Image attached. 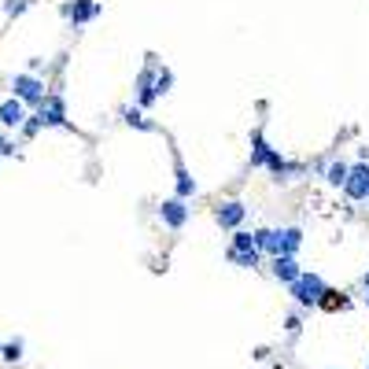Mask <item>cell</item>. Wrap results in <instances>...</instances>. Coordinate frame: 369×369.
Here are the masks:
<instances>
[{
    "mask_svg": "<svg viewBox=\"0 0 369 369\" xmlns=\"http://www.w3.org/2000/svg\"><path fill=\"white\" fill-rule=\"evenodd\" d=\"M255 244V233H233V252H252Z\"/></svg>",
    "mask_w": 369,
    "mask_h": 369,
    "instance_id": "cell-20",
    "label": "cell"
},
{
    "mask_svg": "<svg viewBox=\"0 0 369 369\" xmlns=\"http://www.w3.org/2000/svg\"><path fill=\"white\" fill-rule=\"evenodd\" d=\"M122 122L133 126V129H144V133H159V126H155L152 118H144L140 108H126V111H122Z\"/></svg>",
    "mask_w": 369,
    "mask_h": 369,
    "instance_id": "cell-14",
    "label": "cell"
},
{
    "mask_svg": "<svg viewBox=\"0 0 369 369\" xmlns=\"http://www.w3.org/2000/svg\"><path fill=\"white\" fill-rule=\"evenodd\" d=\"M174 178H178V196H181V200H192V196H196V178L189 174V166H184L178 148H174Z\"/></svg>",
    "mask_w": 369,
    "mask_h": 369,
    "instance_id": "cell-12",
    "label": "cell"
},
{
    "mask_svg": "<svg viewBox=\"0 0 369 369\" xmlns=\"http://www.w3.org/2000/svg\"><path fill=\"white\" fill-rule=\"evenodd\" d=\"M259 247H252V252H233V247H229V262H233V266H240V270H252V266H259Z\"/></svg>",
    "mask_w": 369,
    "mask_h": 369,
    "instance_id": "cell-17",
    "label": "cell"
},
{
    "mask_svg": "<svg viewBox=\"0 0 369 369\" xmlns=\"http://www.w3.org/2000/svg\"><path fill=\"white\" fill-rule=\"evenodd\" d=\"M299 273H303V270H299L296 255H273V277H277L281 284H292Z\"/></svg>",
    "mask_w": 369,
    "mask_h": 369,
    "instance_id": "cell-13",
    "label": "cell"
},
{
    "mask_svg": "<svg viewBox=\"0 0 369 369\" xmlns=\"http://www.w3.org/2000/svg\"><path fill=\"white\" fill-rule=\"evenodd\" d=\"M255 244H259V252H270V255H296L303 247V229L299 226L255 229Z\"/></svg>",
    "mask_w": 369,
    "mask_h": 369,
    "instance_id": "cell-1",
    "label": "cell"
},
{
    "mask_svg": "<svg viewBox=\"0 0 369 369\" xmlns=\"http://www.w3.org/2000/svg\"><path fill=\"white\" fill-rule=\"evenodd\" d=\"M37 115H41L45 126H63V129H74L67 122V103H63V96H45L41 108H37Z\"/></svg>",
    "mask_w": 369,
    "mask_h": 369,
    "instance_id": "cell-6",
    "label": "cell"
},
{
    "mask_svg": "<svg viewBox=\"0 0 369 369\" xmlns=\"http://www.w3.org/2000/svg\"><path fill=\"white\" fill-rule=\"evenodd\" d=\"M159 222L170 229H181L184 222H189V207H184L181 196H174V200H163L159 203Z\"/></svg>",
    "mask_w": 369,
    "mask_h": 369,
    "instance_id": "cell-9",
    "label": "cell"
},
{
    "mask_svg": "<svg viewBox=\"0 0 369 369\" xmlns=\"http://www.w3.org/2000/svg\"><path fill=\"white\" fill-rule=\"evenodd\" d=\"M270 144H266V137H262V129H255L252 133V166H266V159H270Z\"/></svg>",
    "mask_w": 369,
    "mask_h": 369,
    "instance_id": "cell-15",
    "label": "cell"
},
{
    "mask_svg": "<svg viewBox=\"0 0 369 369\" xmlns=\"http://www.w3.org/2000/svg\"><path fill=\"white\" fill-rule=\"evenodd\" d=\"M30 8V0H4V15H22Z\"/></svg>",
    "mask_w": 369,
    "mask_h": 369,
    "instance_id": "cell-22",
    "label": "cell"
},
{
    "mask_svg": "<svg viewBox=\"0 0 369 369\" xmlns=\"http://www.w3.org/2000/svg\"><path fill=\"white\" fill-rule=\"evenodd\" d=\"M0 155H15V144H11L4 133H0Z\"/></svg>",
    "mask_w": 369,
    "mask_h": 369,
    "instance_id": "cell-23",
    "label": "cell"
},
{
    "mask_svg": "<svg viewBox=\"0 0 369 369\" xmlns=\"http://www.w3.org/2000/svg\"><path fill=\"white\" fill-rule=\"evenodd\" d=\"M366 200H369V196H366Z\"/></svg>",
    "mask_w": 369,
    "mask_h": 369,
    "instance_id": "cell-28",
    "label": "cell"
},
{
    "mask_svg": "<svg viewBox=\"0 0 369 369\" xmlns=\"http://www.w3.org/2000/svg\"><path fill=\"white\" fill-rule=\"evenodd\" d=\"M299 314H288V321H284V328H288V333H299Z\"/></svg>",
    "mask_w": 369,
    "mask_h": 369,
    "instance_id": "cell-24",
    "label": "cell"
},
{
    "mask_svg": "<svg viewBox=\"0 0 369 369\" xmlns=\"http://www.w3.org/2000/svg\"><path fill=\"white\" fill-rule=\"evenodd\" d=\"M22 340L15 336V340H8V344H0V359H4V362H19L22 359Z\"/></svg>",
    "mask_w": 369,
    "mask_h": 369,
    "instance_id": "cell-18",
    "label": "cell"
},
{
    "mask_svg": "<svg viewBox=\"0 0 369 369\" xmlns=\"http://www.w3.org/2000/svg\"><path fill=\"white\" fill-rule=\"evenodd\" d=\"M170 85H174V71H170V67H159V71H155V92H159V96H166Z\"/></svg>",
    "mask_w": 369,
    "mask_h": 369,
    "instance_id": "cell-19",
    "label": "cell"
},
{
    "mask_svg": "<svg viewBox=\"0 0 369 369\" xmlns=\"http://www.w3.org/2000/svg\"><path fill=\"white\" fill-rule=\"evenodd\" d=\"M366 307H369V292H366Z\"/></svg>",
    "mask_w": 369,
    "mask_h": 369,
    "instance_id": "cell-26",
    "label": "cell"
},
{
    "mask_svg": "<svg viewBox=\"0 0 369 369\" xmlns=\"http://www.w3.org/2000/svg\"><path fill=\"white\" fill-rule=\"evenodd\" d=\"M63 11V19L67 22H74V26H85V22H92L103 11V4L100 0H67V4L59 8Z\"/></svg>",
    "mask_w": 369,
    "mask_h": 369,
    "instance_id": "cell-4",
    "label": "cell"
},
{
    "mask_svg": "<svg viewBox=\"0 0 369 369\" xmlns=\"http://www.w3.org/2000/svg\"><path fill=\"white\" fill-rule=\"evenodd\" d=\"M155 71H159V63H155V56H148V67L137 74V108H152L159 100V92H155Z\"/></svg>",
    "mask_w": 369,
    "mask_h": 369,
    "instance_id": "cell-5",
    "label": "cell"
},
{
    "mask_svg": "<svg viewBox=\"0 0 369 369\" xmlns=\"http://www.w3.org/2000/svg\"><path fill=\"white\" fill-rule=\"evenodd\" d=\"M366 369H369V362H366Z\"/></svg>",
    "mask_w": 369,
    "mask_h": 369,
    "instance_id": "cell-27",
    "label": "cell"
},
{
    "mask_svg": "<svg viewBox=\"0 0 369 369\" xmlns=\"http://www.w3.org/2000/svg\"><path fill=\"white\" fill-rule=\"evenodd\" d=\"M11 96H19L22 103H30V108H41V100L48 92H45V82L37 74H15L11 78Z\"/></svg>",
    "mask_w": 369,
    "mask_h": 369,
    "instance_id": "cell-3",
    "label": "cell"
},
{
    "mask_svg": "<svg viewBox=\"0 0 369 369\" xmlns=\"http://www.w3.org/2000/svg\"><path fill=\"white\" fill-rule=\"evenodd\" d=\"M244 218H247V207L240 200H226V203L215 207V222H218L222 229H236Z\"/></svg>",
    "mask_w": 369,
    "mask_h": 369,
    "instance_id": "cell-8",
    "label": "cell"
},
{
    "mask_svg": "<svg viewBox=\"0 0 369 369\" xmlns=\"http://www.w3.org/2000/svg\"><path fill=\"white\" fill-rule=\"evenodd\" d=\"M266 170L273 174V181H292V178H299V174H303V166H299V163H288V159H284V155L277 152V148L270 152Z\"/></svg>",
    "mask_w": 369,
    "mask_h": 369,
    "instance_id": "cell-10",
    "label": "cell"
},
{
    "mask_svg": "<svg viewBox=\"0 0 369 369\" xmlns=\"http://www.w3.org/2000/svg\"><path fill=\"white\" fill-rule=\"evenodd\" d=\"M347 174H351V166H347L344 159H336V163H328V166H325V181L333 184V189H344Z\"/></svg>",
    "mask_w": 369,
    "mask_h": 369,
    "instance_id": "cell-16",
    "label": "cell"
},
{
    "mask_svg": "<svg viewBox=\"0 0 369 369\" xmlns=\"http://www.w3.org/2000/svg\"><path fill=\"white\" fill-rule=\"evenodd\" d=\"M344 192L351 196V200H366L369 196V163H354L351 174L344 181Z\"/></svg>",
    "mask_w": 369,
    "mask_h": 369,
    "instance_id": "cell-7",
    "label": "cell"
},
{
    "mask_svg": "<svg viewBox=\"0 0 369 369\" xmlns=\"http://www.w3.org/2000/svg\"><path fill=\"white\" fill-rule=\"evenodd\" d=\"M362 284H366V288H369V273H366V277H362Z\"/></svg>",
    "mask_w": 369,
    "mask_h": 369,
    "instance_id": "cell-25",
    "label": "cell"
},
{
    "mask_svg": "<svg viewBox=\"0 0 369 369\" xmlns=\"http://www.w3.org/2000/svg\"><path fill=\"white\" fill-rule=\"evenodd\" d=\"M325 288H328V284L321 281L318 273H307V270H303V273L296 277V281L288 284V292H292L296 307H318L321 296H325Z\"/></svg>",
    "mask_w": 369,
    "mask_h": 369,
    "instance_id": "cell-2",
    "label": "cell"
},
{
    "mask_svg": "<svg viewBox=\"0 0 369 369\" xmlns=\"http://www.w3.org/2000/svg\"><path fill=\"white\" fill-rule=\"evenodd\" d=\"M318 307H325V310H336V307H344V296L340 292H333V288H325V296H321V303Z\"/></svg>",
    "mask_w": 369,
    "mask_h": 369,
    "instance_id": "cell-21",
    "label": "cell"
},
{
    "mask_svg": "<svg viewBox=\"0 0 369 369\" xmlns=\"http://www.w3.org/2000/svg\"><path fill=\"white\" fill-rule=\"evenodd\" d=\"M22 122H26V103L19 96L0 100V126H4V129H19Z\"/></svg>",
    "mask_w": 369,
    "mask_h": 369,
    "instance_id": "cell-11",
    "label": "cell"
}]
</instances>
